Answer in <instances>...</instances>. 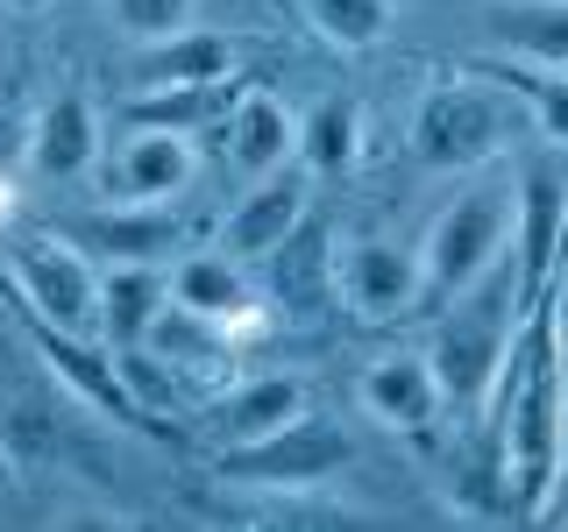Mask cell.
<instances>
[{
	"label": "cell",
	"instance_id": "1",
	"mask_svg": "<svg viewBox=\"0 0 568 532\" xmlns=\"http://www.w3.org/2000/svg\"><path fill=\"white\" fill-rule=\"evenodd\" d=\"M490 398H497V448H505V469H511L519 519H547L555 469H561V448H568L561 334H555L547 298H532V306H526V334H511Z\"/></svg>",
	"mask_w": 568,
	"mask_h": 532
},
{
	"label": "cell",
	"instance_id": "2",
	"mask_svg": "<svg viewBox=\"0 0 568 532\" xmlns=\"http://www.w3.org/2000/svg\"><path fill=\"white\" fill-rule=\"evenodd\" d=\"M511 313H526V298H519V270H505V263L462 291V306L448 313V327L434 334V348H426L440 405L476 412L497 390V369H505V348H511Z\"/></svg>",
	"mask_w": 568,
	"mask_h": 532
},
{
	"label": "cell",
	"instance_id": "3",
	"mask_svg": "<svg viewBox=\"0 0 568 532\" xmlns=\"http://www.w3.org/2000/svg\"><path fill=\"white\" fill-rule=\"evenodd\" d=\"M355 461V440L342 419H320L313 405L298 419H284L277 433L263 440H235V448L213 454V475L235 490H284V497H306L320 483H334Z\"/></svg>",
	"mask_w": 568,
	"mask_h": 532
},
{
	"label": "cell",
	"instance_id": "4",
	"mask_svg": "<svg viewBox=\"0 0 568 532\" xmlns=\"http://www.w3.org/2000/svg\"><path fill=\"white\" fill-rule=\"evenodd\" d=\"M505 142H511V100L484 71L426 85L419 106H413V156L426 171H476Z\"/></svg>",
	"mask_w": 568,
	"mask_h": 532
},
{
	"label": "cell",
	"instance_id": "5",
	"mask_svg": "<svg viewBox=\"0 0 568 532\" xmlns=\"http://www.w3.org/2000/svg\"><path fill=\"white\" fill-rule=\"evenodd\" d=\"M505 242H511V185H476L455 206H440L419 242L426 306H455L484 270H497Z\"/></svg>",
	"mask_w": 568,
	"mask_h": 532
},
{
	"label": "cell",
	"instance_id": "6",
	"mask_svg": "<svg viewBox=\"0 0 568 532\" xmlns=\"http://www.w3.org/2000/svg\"><path fill=\"white\" fill-rule=\"evenodd\" d=\"M8 277L22 291L29 319L64 334H100V270L71 235H29L8 248Z\"/></svg>",
	"mask_w": 568,
	"mask_h": 532
},
{
	"label": "cell",
	"instance_id": "7",
	"mask_svg": "<svg viewBox=\"0 0 568 532\" xmlns=\"http://www.w3.org/2000/svg\"><path fill=\"white\" fill-rule=\"evenodd\" d=\"M334 298L363 319V327H398L426 306V277H419V248L390 242V235H348L334 248Z\"/></svg>",
	"mask_w": 568,
	"mask_h": 532
},
{
	"label": "cell",
	"instance_id": "8",
	"mask_svg": "<svg viewBox=\"0 0 568 532\" xmlns=\"http://www.w3.org/2000/svg\"><path fill=\"white\" fill-rule=\"evenodd\" d=\"M29 341H36V362L58 377L71 398H85L100 419L114 426H135V433H150L156 412L129 390V377H121V362L100 348V334H64V327H43V319H29Z\"/></svg>",
	"mask_w": 568,
	"mask_h": 532
},
{
	"label": "cell",
	"instance_id": "9",
	"mask_svg": "<svg viewBox=\"0 0 568 532\" xmlns=\"http://www.w3.org/2000/svg\"><path fill=\"white\" fill-rule=\"evenodd\" d=\"M511 221H519V298L532 306L555 277L561 235H568V164L526 156L519 177H511Z\"/></svg>",
	"mask_w": 568,
	"mask_h": 532
},
{
	"label": "cell",
	"instance_id": "10",
	"mask_svg": "<svg viewBox=\"0 0 568 532\" xmlns=\"http://www.w3.org/2000/svg\"><path fill=\"white\" fill-rule=\"evenodd\" d=\"M298 221H306V171H298V164H277V171H263L256 185H248L242 200L221 213L213 242H221V256H235V263H263Z\"/></svg>",
	"mask_w": 568,
	"mask_h": 532
},
{
	"label": "cell",
	"instance_id": "11",
	"mask_svg": "<svg viewBox=\"0 0 568 532\" xmlns=\"http://www.w3.org/2000/svg\"><path fill=\"white\" fill-rule=\"evenodd\" d=\"M192 171H200L192 135H178V129H135L114 156H106L100 192L114 206H156V200H178V192L192 185Z\"/></svg>",
	"mask_w": 568,
	"mask_h": 532
},
{
	"label": "cell",
	"instance_id": "12",
	"mask_svg": "<svg viewBox=\"0 0 568 532\" xmlns=\"http://www.w3.org/2000/svg\"><path fill=\"white\" fill-rule=\"evenodd\" d=\"M171 284V306H185V313H200L213 319V327H256L263 306H256V284H248V263L235 256H178V270L164 277Z\"/></svg>",
	"mask_w": 568,
	"mask_h": 532
},
{
	"label": "cell",
	"instance_id": "13",
	"mask_svg": "<svg viewBox=\"0 0 568 532\" xmlns=\"http://www.w3.org/2000/svg\"><path fill=\"white\" fill-rule=\"evenodd\" d=\"M306 383L292 377V369H271V377H248L235 390H221V398L206 405V433L221 440V448H235V440H263V433H277L284 419H298L306 412Z\"/></svg>",
	"mask_w": 568,
	"mask_h": 532
},
{
	"label": "cell",
	"instance_id": "14",
	"mask_svg": "<svg viewBox=\"0 0 568 532\" xmlns=\"http://www.w3.org/2000/svg\"><path fill=\"white\" fill-rule=\"evenodd\" d=\"M29 164L43 177H79L100 164V114L85 93H58L29 114Z\"/></svg>",
	"mask_w": 568,
	"mask_h": 532
},
{
	"label": "cell",
	"instance_id": "15",
	"mask_svg": "<svg viewBox=\"0 0 568 532\" xmlns=\"http://www.w3.org/2000/svg\"><path fill=\"white\" fill-rule=\"evenodd\" d=\"M363 405H369V419L398 426V433H426V426L448 412L426 355H377L363 369Z\"/></svg>",
	"mask_w": 568,
	"mask_h": 532
},
{
	"label": "cell",
	"instance_id": "16",
	"mask_svg": "<svg viewBox=\"0 0 568 532\" xmlns=\"http://www.w3.org/2000/svg\"><path fill=\"white\" fill-rule=\"evenodd\" d=\"M185 235L192 227L178 221V213H164V206H114V213H93L71 242L93 248L100 263H171Z\"/></svg>",
	"mask_w": 568,
	"mask_h": 532
},
{
	"label": "cell",
	"instance_id": "17",
	"mask_svg": "<svg viewBox=\"0 0 568 532\" xmlns=\"http://www.w3.org/2000/svg\"><path fill=\"white\" fill-rule=\"evenodd\" d=\"M235 71V35L221 29H171L156 43H142L135 58V93H156V85H213Z\"/></svg>",
	"mask_w": 568,
	"mask_h": 532
},
{
	"label": "cell",
	"instance_id": "18",
	"mask_svg": "<svg viewBox=\"0 0 568 532\" xmlns=\"http://www.w3.org/2000/svg\"><path fill=\"white\" fill-rule=\"evenodd\" d=\"M221 129H227V156H235V171L263 177V171L292 164L298 121L284 114V100L256 93V85H242V100H235V106H227V114H221Z\"/></svg>",
	"mask_w": 568,
	"mask_h": 532
},
{
	"label": "cell",
	"instance_id": "19",
	"mask_svg": "<svg viewBox=\"0 0 568 532\" xmlns=\"http://www.w3.org/2000/svg\"><path fill=\"white\" fill-rule=\"evenodd\" d=\"M142 348L156 355V362H171L178 369V383H206L213 369H227L235 355H227V327H213V319L200 313H185V306H156L150 319V334H142Z\"/></svg>",
	"mask_w": 568,
	"mask_h": 532
},
{
	"label": "cell",
	"instance_id": "20",
	"mask_svg": "<svg viewBox=\"0 0 568 532\" xmlns=\"http://www.w3.org/2000/svg\"><path fill=\"white\" fill-rule=\"evenodd\" d=\"M484 29L497 35V50H511V58L568 71V0H497L484 14Z\"/></svg>",
	"mask_w": 568,
	"mask_h": 532
},
{
	"label": "cell",
	"instance_id": "21",
	"mask_svg": "<svg viewBox=\"0 0 568 532\" xmlns=\"http://www.w3.org/2000/svg\"><path fill=\"white\" fill-rule=\"evenodd\" d=\"M263 263H271V277H277V306H284V313L306 319V313H320V306L334 298V248H327V235H320V227L298 221Z\"/></svg>",
	"mask_w": 568,
	"mask_h": 532
},
{
	"label": "cell",
	"instance_id": "22",
	"mask_svg": "<svg viewBox=\"0 0 568 532\" xmlns=\"http://www.w3.org/2000/svg\"><path fill=\"white\" fill-rule=\"evenodd\" d=\"M164 298H171V284H164L156 263H114V270L100 277V341L135 348Z\"/></svg>",
	"mask_w": 568,
	"mask_h": 532
},
{
	"label": "cell",
	"instance_id": "23",
	"mask_svg": "<svg viewBox=\"0 0 568 532\" xmlns=\"http://www.w3.org/2000/svg\"><path fill=\"white\" fill-rule=\"evenodd\" d=\"M292 156H298V171H306V177L355 171V156H363V106H355V100H320L313 114L298 121Z\"/></svg>",
	"mask_w": 568,
	"mask_h": 532
},
{
	"label": "cell",
	"instance_id": "24",
	"mask_svg": "<svg viewBox=\"0 0 568 532\" xmlns=\"http://www.w3.org/2000/svg\"><path fill=\"white\" fill-rule=\"evenodd\" d=\"M484 79H497V85H505V93L532 114V129L555 142V150H568V71L505 58V64H484Z\"/></svg>",
	"mask_w": 568,
	"mask_h": 532
},
{
	"label": "cell",
	"instance_id": "25",
	"mask_svg": "<svg viewBox=\"0 0 568 532\" xmlns=\"http://www.w3.org/2000/svg\"><path fill=\"white\" fill-rule=\"evenodd\" d=\"M298 14H306V29L334 50H377L390 35V22H398L390 0H298Z\"/></svg>",
	"mask_w": 568,
	"mask_h": 532
},
{
	"label": "cell",
	"instance_id": "26",
	"mask_svg": "<svg viewBox=\"0 0 568 532\" xmlns=\"http://www.w3.org/2000/svg\"><path fill=\"white\" fill-rule=\"evenodd\" d=\"M227 79H213V85H156V93H135V106H129V121L135 129H178V135H192V129H206V121H221L227 100L221 93Z\"/></svg>",
	"mask_w": 568,
	"mask_h": 532
},
{
	"label": "cell",
	"instance_id": "27",
	"mask_svg": "<svg viewBox=\"0 0 568 532\" xmlns=\"http://www.w3.org/2000/svg\"><path fill=\"white\" fill-rule=\"evenodd\" d=\"M50 412H43V398H14V405H0V448H8L14 461H36V454H50Z\"/></svg>",
	"mask_w": 568,
	"mask_h": 532
},
{
	"label": "cell",
	"instance_id": "28",
	"mask_svg": "<svg viewBox=\"0 0 568 532\" xmlns=\"http://www.w3.org/2000/svg\"><path fill=\"white\" fill-rule=\"evenodd\" d=\"M106 14H114L121 35H135V43H156V35L185 29L192 0H106Z\"/></svg>",
	"mask_w": 568,
	"mask_h": 532
},
{
	"label": "cell",
	"instance_id": "29",
	"mask_svg": "<svg viewBox=\"0 0 568 532\" xmlns=\"http://www.w3.org/2000/svg\"><path fill=\"white\" fill-rule=\"evenodd\" d=\"M22 150H29V114H22L14 93H0V171H8Z\"/></svg>",
	"mask_w": 568,
	"mask_h": 532
},
{
	"label": "cell",
	"instance_id": "30",
	"mask_svg": "<svg viewBox=\"0 0 568 532\" xmlns=\"http://www.w3.org/2000/svg\"><path fill=\"white\" fill-rule=\"evenodd\" d=\"M0 8H14V14H43V8H58V0H0Z\"/></svg>",
	"mask_w": 568,
	"mask_h": 532
},
{
	"label": "cell",
	"instance_id": "31",
	"mask_svg": "<svg viewBox=\"0 0 568 532\" xmlns=\"http://www.w3.org/2000/svg\"><path fill=\"white\" fill-rule=\"evenodd\" d=\"M555 497H568V448H561V469H555ZM555 497H547V511H555Z\"/></svg>",
	"mask_w": 568,
	"mask_h": 532
}]
</instances>
